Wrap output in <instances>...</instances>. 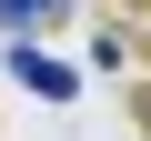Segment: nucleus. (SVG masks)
Returning <instances> with one entry per match:
<instances>
[{
	"label": "nucleus",
	"instance_id": "f03ea898",
	"mask_svg": "<svg viewBox=\"0 0 151 141\" xmlns=\"http://www.w3.org/2000/svg\"><path fill=\"white\" fill-rule=\"evenodd\" d=\"M50 10H70V0H0V30H30V20H50Z\"/></svg>",
	"mask_w": 151,
	"mask_h": 141
},
{
	"label": "nucleus",
	"instance_id": "f257e3e1",
	"mask_svg": "<svg viewBox=\"0 0 151 141\" xmlns=\"http://www.w3.org/2000/svg\"><path fill=\"white\" fill-rule=\"evenodd\" d=\"M10 81H20L30 101H81V70H70V60H50L40 40H10Z\"/></svg>",
	"mask_w": 151,
	"mask_h": 141
}]
</instances>
